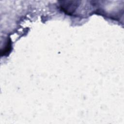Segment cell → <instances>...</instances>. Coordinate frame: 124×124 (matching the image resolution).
<instances>
[{"label":"cell","instance_id":"cell-1","mask_svg":"<svg viewBox=\"0 0 124 124\" xmlns=\"http://www.w3.org/2000/svg\"><path fill=\"white\" fill-rule=\"evenodd\" d=\"M77 1H62L60 4V8L66 14L72 15L75 12L77 7Z\"/></svg>","mask_w":124,"mask_h":124}]
</instances>
